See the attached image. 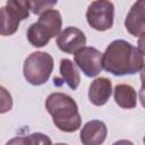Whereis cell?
<instances>
[{
    "instance_id": "1",
    "label": "cell",
    "mask_w": 145,
    "mask_h": 145,
    "mask_svg": "<svg viewBox=\"0 0 145 145\" xmlns=\"http://www.w3.org/2000/svg\"><path fill=\"white\" fill-rule=\"evenodd\" d=\"M143 67L144 51L125 40H114L102 53V68L114 76L137 74Z\"/></svg>"
},
{
    "instance_id": "2",
    "label": "cell",
    "mask_w": 145,
    "mask_h": 145,
    "mask_svg": "<svg viewBox=\"0 0 145 145\" xmlns=\"http://www.w3.org/2000/svg\"><path fill=\"white\" fill-rule=\"evenodd\" d=\"M45 109L51 114L54 126L61 131L72 133L82 126L77 103L65 93H51L45 100Z\"/></svg>"
},
{
    "instance_id": "3",
    "label": "cell",
    "mask_w": 145,
    "mask_h": 145,
    "mask_svg": "<svg viewBox=\"0 0 145 145\" xmlns=\"http://www.w3.org/2000/svg\"><path fill=\"white\" fill-rule=\"evenodd\" d=\"M52 70L53 58L46 52H33L24 61V77L29 84L34 86H39L46 83L50 78Z\"/></svg>"
},
{
    "instance_id": "4",
    "label": "cell",
    "mask_w": 145,
    "mask_h": 145,
    "mask_svg": "<svg viewBox=\"0 0 145 145\" xmlns=\"http://www.w3.org/2000/svg\"><path fill=\"white\" fill-rule=\"evenodd\" d=\"M114 6L111 1L97 0L91 2L86 10V19L88 25L100 32L110 29L113 25Z\"/></svg>"
},
{
    "instance_id": "5",
    "label": "cell",
    "mask_w": 145,
    "mask_h": 145,
    "mask_svg": "<svg viewBox=\"0 0 145 145\" xmlns=\"http://www.w3.org/2000/svg\"><path fill=\"white\" fill-rule=\"evenodd\" d=\"M76 66L87 77H95L102 71V53L93 46H84L74 53Z\"/></svg>"
},
{
    "instance_id": "6",
    "label": "cell",
    "mask_w": 145,
    "mask_h": 145,
    "mask_svg": "<svg viewBox=\"0 0 145 145\" xmlns=\"http://www.w3.org/2000/svg\"><path fill=\"white\" fill-rule=\"evenodd\" d=\"M86 44V36L77 27H66L57 36V45L65 53H75Z\"/></svg>"
},
{
    "instance_id": "7",
    "label": "cell",
    "mask_w": 145,
    "mask_h": 145,
    "mask_svg": "<svg viewBox=\"0 0 145 145\" xmlns=\"http://www.w3.org/2000/svg\"><path fill=\"white\" fill-rule=\"evenodd\" d=\"M108 128L101 120L87 121L80 130V142L83 145H102L106 138Z\"/></svg>"
},
{
    "instance_id": "8",
    "label": "cell",
    "mask_w": 145,
    "mask_h": 145,
    "mask_svg": "<svg viewBox=\"0 0 145 145\" xmlns=\"http://www.w3.org/2000/svg\"><path fill=\"white\" fill-rule=\"evenodd\" d=\"M125 27L133 36L143 39L145 33V14L143 1H137L133 5L125 19Z\"/></svg>"
},
{
    "instance_id": "9",
    "label": "cell",
    "mask_w": 145,
    "mask_h": 145,
    "mask_svg": "<svg viewBox=\"0 0 145 145\" xmlns=\"http://www.w3.org/2000/svg\"><path fill=\"white\" fill-rule=\"evenodd\" d=\"M112 93V83L109 78H95L88 88V100L96 106L104 105Z\"/></svg>"
},
{
    "instance_id": "10",
    "label": "cell",
    "mask_w": 145,
    "mask_h": 145,
    "mask_svg": "<svg viewBox=\"0 0 145 145\" xmlns=\"http://www.w3.org/2000/svg\"><path fill=\"white\" fill-rule=\"evenodd\" d=\"M36 24L46 33V35L51 39L54 36H58L61 32L62 26V18L58 10L56 9H49L40 15L39 20Z\"/></svg>"
},
{
    "instance_id": "11",
    "label": "cell",
    "mask_w": 145,
    "mask_h": 145,
    "mask_svg": "<svg viewBox=\"0 0 145 145\" xmlns=\"http://www.w3.org/2000/svg\"><path fill=\"white\" fill-rule=\"evenodd\" d=\"M114 101L123 109H134L137 105V92L127 84H118L114 87Z\"/></svg>"
},
{
    "instance_id": "12",
    "label": "cell",
    "mask_w": 145,
    "mask_h": 145,
    "mask_svg": "<svg viewBox=\"0 0 145 145\" xmlns=\"http://www.w3.org/2000/svg\"><path fill=\"white\" fill-rule=\"evenodd\" d=\"M19 19L18 17L7 7L0 8V35L1 36H9L17 32L19 27Z\"/></svg>"
},
{
    "instance_id": "13",
    "label": "cell",
    "mask_w": 145,
    "mask_h": 145,
    "mask_svg": "<svg viewBox=\"0 0 145 145\" xmlns=\"http://www.w3.org/2000/svg\"><path fill=\"white\" fill-rule=\"evenodd\" d=\"M60 75L62 79L66 82V84L69 86V88H71L72 91L77 89L80 82V77L76 68V65L71 60L62 59L60 61Z\"/></svg>"
},
{
    "instance_id": "14",
    "label": "cell",
    "mask_w": 145,
    "mask_h": 145,
    "mask_svg": "<svg viewBox=\"0 0 145 145\" xmlns=\"http://www.w3.org/2000/svg\"><path fill=\"white\" fill-rule=\"evenodd\" d=\"M6 145H52L49 136L42 133H33L27 136H17L9 139Z\"/></svg>"
},
{
    "instance_id": "15",
    "label": "cell",
    "mask_w": 145,
    "mask_h": 145,
    "mask_svg": "<svg viewBox=\"0 0 145 145\" xmlns=\"http://www.w3.org/2000/svg\"><path fill=\"white\" fill-rule=\"evenodd\" d=\"M26 36H27L28 42L35 48H42V46L46 45L50 41V37L36 23L32 24L28 27Z\"/></svg>"
},
{
    "instance_id": "16",
    "label": "cell",
    "mask_w": 145,
    "mask_h": 145,
    "mask_svg": "<svg viewBox=\"0 0 145 145\" xmlns=\"http://www.w3.org/2000/svg\"><path fill=\"white\" fill-rule=\"evenodd\" d=\"M19 20L26 19L29 16V1H18V0H8L6 5Z\"/></svg>"
},
{
    "instance_id": "17",
    "label": "cell",
    "mask_w": 145,
    "mask_h": 145,
    "mask_svg": "<svg viewBox=\"0 0 145 145\" xmlns=\"http://www.w3.org/2000/svg\"><path fill=\"white\" fill-rule=\"evenodd\" d=\"M12 109V97L3 86H0V113H6Z\"/></svg>"
},
{
    "instance_id": "18",
    "label": "cell",
    "mask_w": 145,
    "mask_h": 145,
    "mask_svg": "<svg viewBox=\"0 0 145 145\" xmlns=\"http://www.w3.org/2000/svg\"><path fill=\"white\" fill-rule=\"evenodd\" d=\"M57 1H29V9L35 15H41L44 11L52 9L51 7L54 6Z\"/></svg>"
},
{
    "instance_id": "19",
    "label": "cell",
    "mask_w": 145,
    "mask_h": 145,
    "mask_svg": "<svg viewBox=\"0 0 145 145\" xmlns=\"http://www.w3.org/2000/svg\"><path fill=\"white\" fill-rule=\"evenodd\" d=\"M112 145H134V143L130 140H127V139H120V140L114 142Z\"/></svg>"
},
{
    "instance_id": "20",
    "label": "cell",
    "mask_w": 145,
    "mask_h": 145,
    "mask_svg": "<svg viewBox=\"0 0 145 145\" xmlns=\"http://www.w3.org/2000/svg\"><path fill=\"white\" fill-rule=\"evenodd\" d=\"M52 145H68V144H65V143H56V144H52Z\"/></svg>"
}]
</instances>
